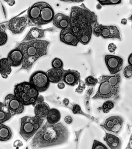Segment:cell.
I'll use <instances>...</instances> for the list:
<instances>
[{
  "label": "cell",
  "instance_id": "484cf974",
  "mask_svg": "<svg viewBox=\"0 0 132 149\" xmlns=\"http://www.w3.org/2000/svg\"><path fill=\"white\" fill-rule=\"evenodd\" d=\"M61 118V113L58 109L56 108H52L50 109L46 117V120L48 123L53 124L59 122Z\"/></svg>",
  "mask_w": 132,
  "mask_h": 149
},
{
  "label": "cell",
  "instance_id": "cb8c5ba5",
  "mask_svg": "<svg viewBox=\"0 0 132 149\" xmlns=\"http://www.w3.org/2000/svg\"><path fill=\"white\" fill-rule=\"evenodd\" d=\"M99 83L102 81H106L109 82L113 86H120L121 82V77L120 74H116L112 76L101 75L99 79Z\"/></svg>",
  "mask_w": 132,
  "mask_h": 149
},
{
  "label": "cell",
  "instance_id": "c3c4849f",
  "mask_svg": "<svg viewBox=\"0 0 132 149\" xmlns=\"http://www.w3.org/2000/svg\"><path fill=\"white\" fill-rule=\"evenodd\" d=\"M121 23L122 24H126L127 23V19L126 18H123L121 20Z\"/></svg>",
  "mask_w": 132,
  "mask_h": 149
},
{
  "label": "cell",
  "instance_id": "30bf717a",
  "mask_svg": "<svg viewBox=\"0 0 132 149\" xmlns=\"http://www.w3.org/2000/svg\"><path fill=\"white\" fill-rule=\"evenodd\" d=\"M123 123L124 119L121 116H111L107 118L105 123L101 126L109 132L117 134L121 132Z\"/></svg>",
  "mask_w": 132,
  "mask_h": 149
},
{
  "label": "cell",
  "instance_id": "7c38bea8",
  "mask_svg": "<svg viewBox=\"0 0 132 149\" xmlns=\"http://www.w3.org/2000/svg\"><path fill=\"white\" fill-rule=\"evenodd\" d=\"M55 16V12L53 7L48 3L45 2L43 6L40 16L37 19L36 25L41 26L53 22Z\"/></svg>",
  "mask_w": 132,
  "mask_h": 149
},
{
  "label": "cell",
  "instance_id": "9a60e30c",
  "mask_svg": "<svg viewBox=\"0 0 132 149\" xmlns=\"http://www.w3.org/2000/svg\"><path fill=\"white\" fill-rule=\"evenodd\" d=\"M80 80V74L77 70H64L63 81L68 85L74 86L78 85Z\"/></svg>",
  "mask_w": 132,
  "mask_h": 149
},
{
  "label": "cell",
  "instance_id": "44dd1931",
  "mask_svg": "<svg viewBox=\"0 0 132 149\" xmlns=\"http://www.w3.org/2000/svg\"><path fill=\"white\" fill-rule=\"evenodd\" d=\"M48 30V29H41L37 27H32L26 34V37L22 40V42L41 39L45 37V33Z\"/></svg>",
  "mask_w": 132,
  "mask_h": 149
},
{
  "label": "cell",
  "instance_id": "7dc6e473",
  "mask_svg": "<svg viewBox=\"0 0 132 149\" xmlns=\"http://www.w3.org/2000/svg\"><path fill=\"white\" fill-rule=\"evenodd\" d=\"M59 1L66 2H77L76 0H59Z\"/></svg>",
  "mask_w": 132,
  "mask_h": 149
},
{
  "label": "cell",
  "instance_id": "f35d334b",
  "mask_svg": "<svg viewBox=\"0 0 132 149\" xmlns=\"http://www.w3.org/2000/svg\"><path fill=\"white\" fill-rule=\"evenodd\" d=\"M108 49L110 53H113L116 50L117 46L113 43H110L108 46Z\"/></svg>",
  "mask_w": 132,
  "mask_h": 149
},
{
  "label": "cell",
  "instance_id": "7402d4cb",
  "mask_svg": "<svg viewBox=\"0 0 132 149\" xmlns=\"http://www.w3.org/2000/svg\"><path fill=\"white\" fill-rule=\"evenodd\" d=\"M104 140L106 143L109 147L111 149H121L122 141L116 135L106 133Z\"/></svg>",
  "mask_w": 132,
  "mask_h": 149
},
{
  "label": "cell",
  "instance_id": "9c48e42d",
  "mask_svg": "<svg viewBox=\"0 0 132 149\" xmlns=\"http://www.w3.org/2000/svg\"><path fill=\"white\" fill-rule=\"evenodd\" d=\"M5 104L13 116L21 114L24 110L25 106L17 99L14 94H8L6 96Z\"/></svg>",
  "mask_w": 132,
  "mask_h": 149
},
{
  "label": "cell",
  "instance_id": "836d02e7",
  "mask_svg": "<svg viewBox=\"0 0 132 149\" xmlns=\"http://www.w3.org/2000/svg\"><path fill=\"white\" fill-rule=\"evenodd\" d=\"M8 40V36L5 31L0 30V46L4 45Z\"/></svg>",
  "mask_w": 132,
  "mask_h": 149
},
{
  "label": "cell",
  "instance_id": "ab89813d",
  "mask_svg": "<svg viewBox=\"0 0 132 149\" xmlns=\"http://www.w3.org/2000/svg\"><path fill=\"white\" fill-rule=\"evenodd\" d=\"M64 122L66 124H70L73 122V118L70 116H67L64 118Z\"/></svg>",
  "mask_w": 132,
  "mask_h": 149
},
{
  "label": "cell",
  "instance_id": "5b68a950",
  "mask_svg": "<svg viewBox=\"0 0 132 149\" xmlns=\"http://www.w3.org/2000/svg\"><path fill=\"white\" fill-rule=\"evenodd\" d=\"M45 119L34 117L24 116L21 119L19 134L26 141H28L37 132Z\"/></svg>",
  "mask_w": 132,
  "mask_h": 149
},
{
  "label": "cell",
  "instance_id": "60d3db41",
  "mask_svg": "<svg viewBox=\"0 0 132 149\" xmlns=\"http://www.w3.org/2000/svg\"><path fill=\"white\" fill-rule=\"evenodd\" d=\"M13 145H14L15 147H21V146H22L23 145V144L21 140H17L15 141Z\"/></svg>",
  "mask_w": 132,
  "mask_h": 149
},
{
  "label": "cell",
  "instance_id": "52a82bcc",
  "mask_svg": "<svg viewBox=\"0 0 132 149\" xmlns=\"http://www.w3.org/2000/svg\"><path fill=\"white\" fill-rule=\"evenodd\" d=\"M29 82L40 93L47 90L50 82L46 72L43 71H37L31 75Z\"/></svg>",
  "mask_w": 132,
  "mask_h": 149
},
{
  "label": "cell",
  "instance_id": "bcb514c9",
  "mask_svg": "<svg viewBox=\"0 0 132 149\" xmlns=\"http://www.w3.org/2000/svg\"><path fill=\"white\" fill-rule=\"evenodd\" d=\"M63 102H64V104L66 106H68L69 104V101L67 98H64L63 101Z\"/></svg>",
  "mask_w": 132,
  "mask_h": 149
},
{
  "label": "cell",
  "instance_id": "f907efd6",
  "mask_svg": "<svg viewBox=\"0 0 132 149\" xmlns=\"http://www.w3.org/2000/svg\"><path fill=\"white\" fill-rule=\"evenodd\" d=\"M84 0H76L77 3H80V2H83Z\"/></svg>",
  "mask_w": 132,
  "mask_h": 149
},
{
  "label": "cell",
  "instance_id": "b9f144b4",
  "mask_svg": "<svg viewBox=\"0 0 132 149\" xmlns=\"http://www.w3.org/2000/svg\"><path fill=\"white\" fill-rule=\"evenodd\" d=\"M7 4L10 6H13L15 4V0H4Z\"/></svg>",
  "mask_w": 132,
  "mask_h": 149
},
{
  "label": "cell",
  "instance_id": "816d5d0a",
  "mask_svg": "<svg viewBox=\"0 0 132 149\" xmlns=\"http://www.w3.org/2000/svg\"><path fill=\"white\" fill-rule=\"evenodd\" d=\"M128 19H129V20H130V21H132V15L128 18Z\"/></svg>",
  "mask_w": 132,
  "mask_h": 149
},
{
  "label": "cell",
  "instance_id": "5bb4252c",
  "mask_svg": "<svg viewBox=\"0 0 132 149\" xmlns=\"http://www.w3.org/2000/svg\"><path fill=\"white\" fill-rule=\"evenodd\" d=\"M100 37L104 39H117L121 40L120 30L115 26L102 25Z\"/></svg>",
  "mask_w": 132,
  "mask_h": 149
},
{
  "label": "cell",
  "instance_id": "4316f807",
  "mask_svg": "<svg viewBox=\"0 0 132 149\" xmlns=\"http://www.w3.org/2000/svg\"><path fill=\"white\" fill-rule=\"evenodd\" d=\"M13 116L8 108L5 105L0 111V123H4L10 120Z\"/></svg>",
  "mask_w": 132,
  "mask_h": 149
},
{
  "label": "cell",
  "instance_id": "d590c367",
  "mask_svg": "<svg viewBox=\"0 0 132 149\" xmlns=\"http://www.w3.org/2000/svg\"><path fill=\"white\" fill-rule=\"evenodd\" d=\"M93 149H107V148L106 146L105 145L100 141L94 140V143L92 147Z\"/></svg>",
  "mask_w": 132,
  "mask_h": 149
},
{
  "label": "cell",
  "instance_id": "74e56055",
  "mask_svg": "<svg viewBox=\"0 0 132 149\" xmlns=\"http://www.w3.org/2000/svg\"><path fill=\"white\" fill-rule=\"evenodd\" d=\"M122 0H108L107 5H116L121 3Z\"/></svg>",
  "mask_w": 132,
  "mask_h": 149
},
{
  "label": "cell",
  "instance_id": "4dcf8cb0",
  "mask_svg": "<svg viewBox=\"0 0 132 149\" xmlns=\"http://www.w3.org/2000/svg\"><path fill=\"white\" fill-rule=\"evenodd\" d=\"M85 83L88 86H94L98 83V80L93 76H89L85 79Z\"/></svg>",
  "mask_w": 132,
  "mask_h": 149
},
{
  "label": "cell",
  "instance_id": "7bdbcfd3",
  "mask_svg": "<svg viewBox=\"0 0 132 149\" xmlns=\"http://www.w3.org/2000/svg\"><path fill=\"white\" fill-rule=\"evenodd\" d=\"M101 6L107 5L108 0H97Z\"/></svg>",
  "mask_w": 132,
  "mask_h": 149
},
{
  "label": "cell",
  "instance_id": "8fae6325",
  "mask_svg": "<svg viewBox=\"0 0 132 149\" xmlns=\"http://www.w3.org/2000/svg\"><path fill=\"white\" fill-rule=\"evenodd\" d=\"M105 62L110 74H115L118 73L122 69L123 60L121 57L116 55H106Z\"/></svg>",
  "mask_w": 132,
  "mask_h": 149
},
{
  "label": "cell",
  "instance_id": "f1b7e54d",
  "mask_svg": "<svg viewBox=\"0 0 132 149\" xmlns=\"http://www.w3.org/2000/svg\"><path fill=\"white\" fill-rule=\"evenodd\" d=\"M94 86H91L89 90H88L86 95H85L84 102L85 106V108L87 111L90 112V106H89V101H90V96L92 95L93 91H94Z\"/></svg>",
  "mask_w": 132,
  "mask_h": 149
},
{
  "label": "cell",
  "instance_id": "7a4b0ae2",
  "mask_svg": "<svg viewBox=\"0 0 132 149\" xmlns=\"http://www.w3.org/2000/svg\"><path fill=\"white\" fill-rule=\"evenodd\" d=\"M68 136V129L62 123L52 124L46 121L35 134L30 146L32 149H41L59 145L67 142Z\"/></svg>",
  "mask_w": 132,
  "mask_h": 149
},
{
  "label": "cell",
  "instance_id": "ffe728a7",
  "mask_svg": "<svg viewBox=\"0 0 132 149\" xmlns=\"http://www.w3.org/2000/svg\"><path fill=\"white\" fill-rule=\"evenodd\" d=\"M69 16L64 15L61 13H58L54 16L53 23L55 27L63 29L69 26Z\"/></svg>",
  "mask_w": 132,
  "mask_h": 149
},
{
  "label": "cell",
  "instance_id": "ac0fdd59",
  "mask_svg": "<svg viewBox=\"0 0 132 149\" xmlns=\"http://www.w3.org/2000/svg\"><path fill=\"white\" fill-rule=\"evenodd\" d=\"M34 113L37 117L46 119L50 108L48 104L44 102H37L34 106Z\"/></svg>",
  "mask_w": 132,
  "mask_h": 149
},
{
  "label": "cell",
  "instance_id": "1f68e13d",
  "mask_svg": "<svg viewBox=\"0 0 132 149\" xmlns=\"http://www.w3.org/2000/svg\"><path fill=\"white\" fill-rule=\"evenodd\" d=\"M102 24H99L98 22L96 23L93 27V34L96 37H100L101 33Z\"/></svg>",
  "mask_w": 132,
  "mask_h": 149
},
{
  "label": "cell",
  "instance_id": "d6986e66",
  "mask_svg": "<svg viewBox=\"0 0 132 149\" xmlns=\"http://www.w3.org/2000/svg\"><path fill=\"white\" fill-rule=\"evenodd\" d=\"M46 73L51 83L57 84L63 80L64 70L53 68L52 69L48 70Z\"/></svg>",
  "mask_w": 132,
  "mask_h": 149
},
{
  "label": "cell",
  "instance_id": "8992f818",
  "mask_svg": "<svg viewBox=\"0 0 132 149\" xmlns=\"http://www.w3.org/2000/svg\"><path fill=\"white\" fill-rule=\"evenodd\" d=\"M99 89L93 99L112 100L117 101L120 98V86H113L106 81H102L99 83Z\"/></svg>",
  "mask_w": 132,
  "mask_h": 149
},
{
  "label": "cell",
  "instance_id": "e575fe53",
  "mask_svg": "<svg viewBox=\"0 0 132 149\" xmlns=\"http://www.w3.org/2000/svg\"><path fill=\"white\" fill-rule=\"evenodd\" d=\"M123 74L124 77L126 79H129L132 76V65H128L127 66L123 71Z\"/></svg>",
  "mask_w": 132,
  "mask_h": 149
},
{
  "label": "cell",
  "instance_id": "83f0119b",
  "mask_svg": "<svg viewBox=\"0 0 132 149\" xmlns=\"http://www.w3.org/2000/svg\"><path fill=\"white\" fill-rule=\"evenodd\" d=\"M115 107L114 102L111 100H108L105 102L102 106L100 107L97 108L99 111H102L105 113H107L110 112L111 109Z\"/></svg>",
  "mask_w": 132,
  "mask_h": 149
},
{
  "label": "cell",
  "instance_id": "d6a6232c",
  "mask_svg": "<svg viewBox=\"0 0 132 149\" xmlns=\"http://www.w3.org/2000/svg\"><path fill=\"white\" fill-rule=\"evenodd\" d=\"M72 112L74 114H82L83 116H86V117L89 118H92L89 116H88L87 114H86L84 112L82 111V109L80 108V106L77 104H74L73 106H72Z\"/></svg>",
  "mask_w": 132,
  "mask_h": 149
},
{
  "label": "cell",
  "instance_id": "f546056e",
  "mask_svg": "<svg viewBox=\"0 0 132 149\" xmlns=\"http://www.w3.org/2000/svg\"><path fill=\"white\" fill-rule=\"evenodd\" d=\"M52 66L56 69H64V63L61 59L55 58L52 61Z\"/></svg>",
  "mask_w": 132,
  "mask_h": 149
},
{
  "label": "cell",
  "instance_id": "f6af8a7d",
  "mask_svg": "<svg viewBox=\"0 0 132 149\" xmlns=\"http://www.w3.org/2000/svg\"><path fill=\"white\" fill-rule=\"evenodd\" d=\"M128 64L132 66V53L131 54L128 58Z\"/></svg>",
  "mask_w": 132,
  "mask_h": 149
},
{
  "label": "cell",
  "instance_id": "e0dca14e",
  "mask_svg": "<svg viewBox=\"0 0 132 149\" xmlns=\"http://www.w3.org/2000/svg\"><path fill=\"white\" fill-rule=\"evenodd\" d=\"M7 58L12 67H18L23 63V55L21 51L16 48L9 52Z\"/></svg>",
  "mask_w": 132,
  "mask_h": 149
},
{
  "label": "cell",
  "instance_id": "603a6c76",
  "mask_svg": "<svg viewBox=\"0 0 132 149\" xmlns=\"http://www.w3.org/2000/svg\"><path fill=\"white\" fill-rule=\"evenodd\" d=\"M12 66L7 58L0 59V74L3 79H7L12 72Z\"/></svg>",
  "mask_w": 132,
  "mask_h": 149
},
{
  "label": "cell",
  "instance_id": "3957f363",
  "mask_svg": "<svg viewBox=\"0 0 132 149\" xmlns=\"http://www.w3.org/2000/svg\"><path fill=\"white\" fill-rule=\"evenodd\" d=\"M50 42L45 40L37 39L19 43L17 48L21 51L23 61L21 70L29 71L37 59L48 55V46Z\"/></svg>",
  "mask_w": 132,
  "mask_h": 149
},
{
  "label": "cell",
  "instance_id": "8d00e7d4",
  "mask_svg": "<svg viewBox=\"0 0 132 149\" xmlns=\"http://www.w3.org/2000/svg\"><path fill=\"white\" fill-rule=\"evenodd\" d=\"M85 86H86V84L82 80H80L79 83H78V87L76 88V90L75 91V92L82 93L84 90Z\"/></svg>",
  "mask_w": 132,
  "mask_h": 149
},
{
  "label": "cell",
  "instance_id": "681fc988",
  "mask_svg": "<svg viewBox=\"0 0 132 149\" xmlns=\"http://www.w3.org/2000/svg\"><path fill=\"white\" fill-rule=\"evenodd\" d=\"M5 105V103H2V102H0V111L2 109V108L3 107V106Z\"/></svg>",
  "mask_w": 132,
  "mask_h": 149
},
{
  "label": "cell",
  "instance_id": "ee69618b",
  "mask_svg": "<svg viewBox=\"0 0 132 149\" xmlns=\"http://www.w3.org/2000/svg\"><path fill=\"white\" fill-rule=\"evenodd\" d=\"M58 88L59 89H61V90H62V89H64V88L65 87V84H64V82H59L58 84Z\"/></svg>",
  "mask_w": 132,
  "mask_h": 149
},
{
  "label": "cell",
  "instance_id": "4fadbf2b",
  "mask_svg": "<svg viewBox=\"0 0 132 149\" xmlns=\"http://www.w3.org/2000/svg\"><path fill=\"white\" fill-rule=\"evenodd\" d=\"M59 38L61 42L68 45L76 47L79 43L78 39L69 26L61 29Z\"/></svg>",
  "mask_w": 132,
  "mask_h": 149
},
{
  "label": "cell",
  "instance_id": "277c9868",
  "mask_svg": "<svg viewBox=\"0 0 132 149\" xmlns=\"http://www.w3.org/2000/svg\"><path fill=\"white\" fill-rule=\"evenodd\" d=\"M14 95L25 106H34L39 92L29 82H22L15 86Z\"/></svg>",
  "mask_w": 132,
  "mask_h": 149
},
{
  "label": "cell",
  "instance_id": "ba28073f",
  "mask_svg": "<svg viewBox=\"0 0 132 149\" xmlns=\"http://www.w3.org/2000/svg\"><path fill=\"white\" fill-rule=\"evenodd\" d=\"M28 15L16 17L8 22V29L13 34H21L30 23Z\"/></svg>",
  "mask_w": 132,
  "mask_h": 149
},
{
  "label": "cell",
  "instance_id": "d4e9b609",
  "mask_svg": "<svg viewBox=\"0 0 132 149\" xmlns=\"http://www.w3.org/2000/svg\"><path fill=\"white\" fill-rule=\"evenodd\" d=\"M13 134L11 129L3 123H0V141H7L12 137Z\"/></svg>",
  "mask_w": 132,
  "mask_h": 149
},
{
  "label": "cell",
  "instance_id": "6da1fadb",
  "mask_svg": "<svg viewBox=\"0 0 132 149\" xmlns=\"http://www.w3.org/2000/svg\"><path fill=\"white\" fill-rule=\"evenodd\" d=\"M69 17V27L79 42L83 45L88 44L92 36L93 27L98 22L95 13L82 4L80 7H72Z\"/></svg>",
  "mask_w": 132,
  "mask_h": 149
},
{
  "label": "cell",
  "instance_id": "2e32d148",
  "mask_svg": "<svg viewBox=\"0 0 132 149\" xmlns=\"http://www.w3.org/2000/svg\"><path fill=\"white\" fill-rule=\"evenodd\" d=\"M45 2H38L30 7L28 11L27 15L31 22L36 25L38 18L40 16L41 9Z\"/></svg>",
  "mask_w": 132,
  "mask_h": 149
}]
</instances>
